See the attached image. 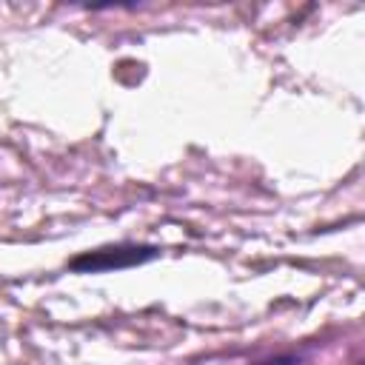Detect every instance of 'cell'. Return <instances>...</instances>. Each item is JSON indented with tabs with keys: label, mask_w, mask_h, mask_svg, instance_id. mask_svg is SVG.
<instances>
[{
	"label": "cell",
	"mask_w": 365,
	"mask_h": 365,
	"mask_svg": "<svg viewBox=\"0 0 365 365\" xmlns=\"http://www.w3.org/2000/svg\"><path fill=\"white\" fill-rule=\"evenodd\" d=\"M160 257L157 245H137V242H120V245H103L94 251H83L68 259L71 271L80 274H97V271H120V268H134L145 265Z\"/></svg>",
	"instance_id": "1"
},
{
	"label": "cell",
	"mask_w": 365,
	"mask_h": 365,
	"mask_svg": "<svg viewBox=\"0 0 365 365\" xmlns=\"http://www.w3.org/2000/svg\"><path fill=\"white\" fill-rule=\"evenodd\" d=\"M259 365H299V362L291 359V356H277V359H268V362H259Z\"/></svg>",
	"instance_id": "2"
}]
</instances>
